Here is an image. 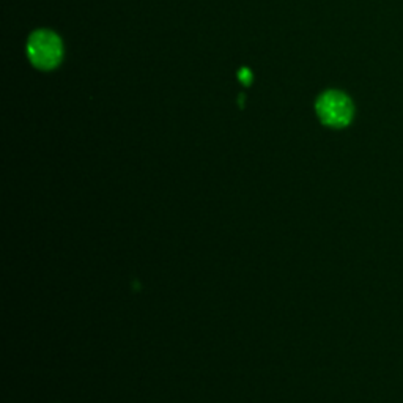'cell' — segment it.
Instances as JSON below:
<instances>
[{
  "instance_id": "cell-1",
  "label": "cell",
  "mask_w": 403,
  "mask_h": 403,
  "mask_svg": "<svg viewBox=\"0 0 403 403\" xmlns=\"http://www.w3.org/2000/svg\"><path fill=\"white\" fill-rule=\"evenodd\" d=\"M27 54L32 62L40 70H52L56 68L63 56V46L60 38L49 32V30H38L32 34L27 44Z\"/></svg>"
},
{
  "instance_id": "cell-3",
  "label": "cell",
  "mask_w": 403,
  "mask_h": 403,
  "mask_svg": "<svg viewBox=\"0 0 403 403\" xmlns=\"http://www.w3.org/2000/svg\"><path fill=\"white\" fill-rule=\"evenodd\" d=\"M240 74H241V76H240V79H241V81H245L246 83H249V82H250V78H249V71H248V70H243V71H241Z\"/></svg>"
},
{
  "instance_id": "cell-2",
  "label": "cell",
  "mask_w": 403,
  "mask_h": 403,
  "mask_svg": "<svg viewBox=\"0 0 403 403\" xmlns=\"http://www.w3.org/2000/svg\"><path fill=\"white\" fill-rule=\"evenodd\" d=\"M317 113L326 126L344 128L353 118V104L347 95L330 90L318 98Z\"/></svg>"
}]
</instances>
